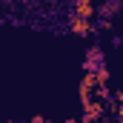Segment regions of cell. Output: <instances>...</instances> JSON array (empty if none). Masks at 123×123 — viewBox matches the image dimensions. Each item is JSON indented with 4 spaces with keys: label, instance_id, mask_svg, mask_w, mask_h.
I'll return each instance as SVG.
<instances>
[{
    "label": "cell",
    "instance_id": "2",
    "mask_svg": "<svg viewBox=\"0 0 123 123\" xmlns=\"http://www.w3.org/2000/svg\"><path fill=\"white\" fill-rule=\"evenodd\" d=\"M69 31H72V34H94V23H92V20H83V17L69 14Z\"/></svg>",
    "mask_w": 123,
    "mask_h": 123
},
{
    "label": "cell",
    "instance_id": "7",
    "mask_svg": "<svg viewBox=\"0 0 123 123\" xmlns=\"http://www.w3.org/2000/svg\"><path fill=\"white\" fill-rule=\"evenodd\" d=\"M94 94H97V97H100V103H103V100H106V97H109V89H106V86H97V89H94Z\"/></svg>",
    "mask_w": 123,
    "mask_h": 123
},
{
    "label": "cell",
    "instance_id": "8",
    "mask_svg": "<svg viewBox=\"0 0 123 123\" xmlns=\"http://www.w3.org/2000/svg\"><path fill=\"white\" fill-rule=\"evenodd\" d=\"M31 123H52V120H43V117H34Z\"/></svg>",
    "mask_w": 123,
    "mask_h": 123
},
{
    "label": "cell",
    "instance_id": "5",
    "mask_svg": "<svg viewBox=\"0 0 123 123\" xmlns=\"http://www.w3.org/2000/svg\"><path fill=\"white\" fill-rule=\"evenodd\" d=\"M94 83H97V86H106V83H109V72H106L103 66L94 69Z\"/></svg>",
    "mask_w": 123,
    "mask_h": 123
},
{
    "label": "cell",
    "instance_id": "4",
    "mask_svg": "<svg viewBox=\"0 0 123 123\" xmlns=\"http://www.w3.org/2000/svg\"><path fill=\"white\" fill-rule=\"evenodd\" d=\"M94 12H97V9H94V3H89V0H77V3L72 6V14H74V17H83V20H92Z\"/></svg>",
    "mask_w": 123,
    "mask_h": 123
},
{
    "label": "cell",
    "instance_id": "1",
    "mask_svg": "<svg viewBox=\"0 0 123 123\" xmlns=\"http://www.w3.org/2000/svg\"><path fill=\"white\" fill-rule=\"evenodd\" d=\"M100 117H103V103H100V100L83 103V120H80V123H97Z\"/></svg>",
    "mask_w": 123,
    "mask_h": 123
},
{
    "label": "cell",
    "instance_id": "6",
    "mask_svg": "<svg viewBox=\"0 0 123 123\" xmlns=\"http://www.w3.org/2000/svg\"><path fill=\"white\" fill-rule=\"evenodd\" d=\"M112 115L117 123H123V103H112Z\"/></svg>",
    "mask_w": 123,
    "mask_h": 123
},
{
    "label": "cell",
    "instance_id": "3",
    "mask_svg": "<svg viewBox=\"0 0 123 123\" xmlns=\"http://www.w3.org/2000/svg\"><path fill=\"white\" fill-rule=\"evenodd\" d=\"M94 89H97V83H94V72H86L83 80H80V103H89Z\"/></svg>",
    "mask_w": 123,
    "mask_h": 123
}]
</instances>
